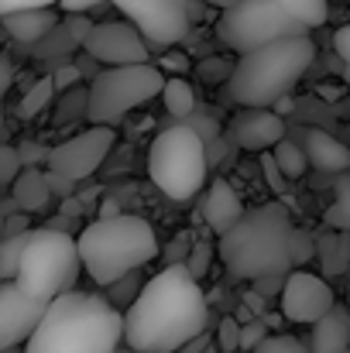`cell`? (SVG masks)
<instances>
[{
	"label": "cell",
	"instance_id": "1",
	"mask_svg": "<svg viewBox=\"0 0 350 353\" xmlns=\"http://www.w3.org/2000/svg\"><path fill=\"white\" fill-rule=\"evenodd\" d=\"M206 319L210 305L200 281L182 264H168L144 281L124 312V347L134 353H179L203 336Z\"/></svg>",
	"mask_w": 350,
	"mask_h": 353
},
{
	"label": "cell",
	"instance_id": "2",
	"mask_svg": "<svg viewBox=\"0 0 350 353\" xmlns=\"http://www.w3.org/2000/svg\"><path fill=\"white\" fill-rule=\"evenodd\" d=\"M120 343L124 312H117L104 295L69 292L48 305L21 353H117Z\"/></svg>",
	"mask_w": 350,
	"mask_h": 353
},
{
	"label": "cell",
	"instance_id": "3",
	"mask_svg": "<svg viewBox=\"0 0 350 353\" xmlns=\"http://www.w3.org/2000/svg\"><path fill=\"white\" fill-rule=\"evenodd\" d=\"M313 62H316L313 34H292L257 52L237 55L227 79L231 100L240 110H275V103L295 90V83L309 72Z\"/></svg>",
	"mask_w": 350,
	"mask_h": 353
},
{
	"label": "cell",
	"instance_id": "4",
	"mask_svg": "<svg viewBox=\"0 0 350 353\" xmlns=\"http://www.w3.org/2000/svg\"><path fill=\"white\" fill-rule=\"evenodd\" d=\"M292 234L295 223L282 203H264L247 210L240 223L220 236V261L233 278L261 281L285 274L292 268Z\"/></svg>",
	"mask_w": 350,
	"mask_h": 353
},
{
	"label": "cell",
	"instance_id": "5",
	"mask_svg": "<svg viewBox=\"0 0 350 353\" xmlns=\"http://www.w3.org/2000/svg\"><path fill=\"white\" fill-rule=\"evenodd\" d=\"M76 247H79L83 271L100 288L120 281L124 274L141 271L144 264L158 257V236L151 230V223L130 213L86 223L76 236Z\"/></svg>",
	"mask_w": 350,
	"mask_h": 353
},
{
	"label": "cell",
	"instance_id": "6",
	"mask_svg": "<svg viewBox=\"0 0 350 353\" xmlns=\"http://www.w3.org/2000/svg\"><path fill=\"white\" fill-rule=\"evenodd\" d=\"M148 175L172 203H193L210 175V151L189 123H168L155 134L148 151Z\"/></svg>",
	"mask_w": 350,
	"mask_h": 353
},
{
	"label": "cell",
	"instance_id": "7",
	"mask_svg": "<svg viewBox=\"0 0 350 353\" xmlns=\"http://www.w3.org/2000/svg\"><path fill=\"white\" fill-rule=\"evenodd\" d=\"M79 247L72 234H59L52 227H35L28 234V247L17 264L14 285L41 302H55L59 295L76 292L79 281Z\"/></svg>",
	"mask_w": 350,
	"mask_h": 353
},
{
	"label": "cell",
	"instance_id": "8",
	"mask_svg": "<svg viewBox=\"0 0 350 353\" xmlns=\"http://www.w3.org/2000/svg\"><path fill=\"white\" fill-rule=\"evenodd\" d=\"M165 76L158 65H124V69H100L90 79V107L86 120L93 127H117L134 107L162 97Z\"/></svg>",
	"mask_w": 350,
	"mask_h": 353
},
{
	"label": "cell",
	"instance_id": "9",
	"mask_svg": "<svg viewBox=\"0 0 350 353\" xmlns=\"http://www.w3.org/2000/svg\"><path fill=\"white\" fill-rule=\"evenodd\" d=\"M217 34L237 55H247V52H257L282 38L309 34V31L271 0H233L217 17Z\"/></svg>",
	"mask_w": 350,
	"mask_h": 353
},
{
	"label": "cell",
	"instance_id": "10",
	"mask_svg": "<svg viewBox=\"0 0 350 353\" xmlns=\"http://www.w3.org/2000/svg\"><path fill=\"white\" fill-rule=\"evenodd\" d=\"M155 52H172L193 31V0H110Z\"/></svg>",
	"mask_w": 350,
	"mask_h": 353
},
{
	"label": "cell",
	"instance_id": "11",
	"mask_svg": "<svg viewBox=\"0 0 350 353\" xmlns=\"http://www.w3.org/2000/svg\"><path fill=\"white\" fill-rule=\"evenodd\" d=\"M114 144H117L114 127H90V130L55 144L48 151L45 172H55V175H62V179L79 185V182H86V179H93L100 172V165L110 158Z\"/></svg>",
	"mask_w": 350,
	"mask_h": 353
},
{
	"label": "cell",
	"instance_id": "12",
	"mask_svg": "<svg viewBox=\"0 0 350 353\" xmlns=\"http://www.w3.org/2000/svg\"><path fill=\"white\" fill-rule=\"evenodd\" d=\"M83 52L93 62H104L107 69H124V65H148L151 62V48L148 41L137 34L134 24L127 21H104L93 24Z\"/></svg>",
	"mask_w": 350,
	"mask_h": 353
},
{
	"label": "cell",
	"instance_id": "13",
	"mask_svg": "<svg viewBox=\"0 0 350 353\" xmlns=\"http://www.w3.org/2000/svg\"><path fill=\"white\" fill-rule=\"evenodd\" d=\"M333 305H337V295H333L330 281H323L320 274H313V271H292V274H285V285H282V316L289 323L316 326Z\"/></svg>",
	"mask_w": 350,
	"mask_h": 353
},
{
	"label": "cell",
	"instance_id": "14",
	"mask_svg": "<svg viewBox=\"0 0 350 353\" xmlns=\"http://www.w3.org/2000/svg\"><path fill=\"white\" fill-rule=\"evenodd\" d=\"M48 305L52 302L24 295L14 281H0V353L21 350L35 336V330L45 319Z\"/></svg>",
	"mask_w": 350,
	"mask_h": 353
},
{
	"label": "cell",
	"instance_id": "15",
	"mask_svg": "<svg viewBox=\"0 0 350 353\" xmlns=\"http://www.w3.org/2000/svg\"><path fill=\"white\" fill-rule=\"evenodd\" d=\"M231 141L244 151L264 154L285 141V120L275 110H240L231 120Z\"/></svg>",
	"mask_w": 350,
	"mask_h": 353
},
{
	"label": "cell",
	"instance_id": "16",
	"mask_svg": "<svg viewBox=\"0 0 350 353\" xmlns=\"http://www.w3.org/2000/svg\"><path fill=\"white\" fill-rule=\"evenodd\" d=\"M299 148L306 154V165L316 172H330V175H347L350 172V148L333 137L330 130L320 127H306L299 137Z\"/></svg>",
	"mask_w": 350,
	"mask_h": 353
},
{
	"label": "cell",
	"instance_id": "17",
	"mask_svg": "<svg viewBox=\"0 0 350 353\" xmlns=\"http://www.w3.org/2000/svg\"><path fill=\"white\" fill-rule=\"evenodd\" d=\"M244 213H247V210H244V203H240V196L233 192L231 182H224V179L210 182V189H206V196H203V220H206V227H210L213 234L224 236L227 230H233Z\"/></svg>",
	"mask_w": 350,
	"mask_h": 353
},
{
	"label": "cell",
	"instance_id": "18",
	"mask_svg": "<svg viewBox=\"0 0 350 353\" xmlns=\"http://www.w3.org/2000/svg\"><path fill=\"white\" fill-rule=\"evenodd\" d=\"M350 347V309L333 305L309 336V353H347Z\"/></svg>",
	"mask_w": 350,
	"mask_h": 353
},
{
	"label": "cell",
	"instance_id": "19",
	"mask_svg": "<svg viewBox=\"0 0 350 353\" xmlns=\"http://www.w3.org/2000/svg\"><path fill=\"white\" fill-rule=\"evenodd\" d=\"M3 28H7V34H10L14 41L38 48V45L59 28V10H55V7H45V10H24V14L3 17Z\"/></svg>",
	"mask_w": 350,
	"mask_h": 353
},
{
	"label": "cell",
	"instance_id": "20",
	"mask_svg": "<svg viewBox=\"0 0 350 353\" xmlns=\"http://www.w3.org/2000/svg\"><path fill=\"white\" fill-rule=\"evenodd\" d=\"M10 199H14V210L24 213V216L48 210L52 192H48V182H45V168H24L10 185Z\"/></svg>",
	"mask_w": 350,
	"mask_h": 353
},
{
	"label": "cell",
	"instance_id": "21",
	"mask_svg": "<svg viewBox=\"0 0 350 353\" xmlns=\"http://www.w3.org/2000/svg\"><path fill=\"white\" fill-rule=\"evenodd\" d=\"M162 100H165L168 117H175V123L189 120L193 117V110H196V93H193V86H189L186 79H179V76H168V79H165V86H162Z\"/></svg>",
	"mask_w": 350,
	"mask_h": 353
},
{
	"label": "cell",
	"instance_id": "22",
	"mask_svg": "<svg viewBox=\"0 0 350 353\" xmlns=\"http://www.w3.org/2000/svg\"><path fill=\"white\" fill-rule=\"evenodd\" d=\"M323 223L330 230H337V234H350V172L347 175H337V182H333V203L327 206Z\"/></svg>",
	"mask_w": 350,
	"mask_h": 353
},
{
	"label": "cell",
	"instance_id": "23",
	"mask_svg": "<svg viewBox=\"0 0 350 353\" xmlns=\"http://www.w3.org/2000/svg\"><path fill=\"white\" fill-rule=\"evenodd\" d=\"M271 3H278L285 14H292L306 31L323 28L327 17H330V3H327V0H271Z\"/></svg>",
	"mask_w": 350,
	"mask_h": 353
},
{
	"label": "cell",
	"instance_id": "24",
	"mask_svg": "<svg viewBox=\"0 0 350 353\" xmlns=\"http://www.w3.org/2000/svg\"><path fill=\"white\" fill-rule=\"evenodd\" d=\"M316 254L323 257V268L330 274L344 271L350 264V234H327L316 240Z\"/></svg>",
	"mask_w": 350,
	"mask_h": 353
},
{
	"label": "cell",
	"instance_id": "25",
	"mask_svg": "<svg viewBox=\"0 0 350 353\" xmlns=\"http://www.w3.org/2000/svg\"><path fill=\"white\" fill-rule=\"evenodd\" d=\"M271 158H275V165H278V172L285 175V182L289 179H302L306 175V154H302V148H299V141H282V144H275L271 148Z\"/></svg>",
	"mask_w": 350,
	"mask_h": 353
},
{
	"label": "cell",
	"instance_id": "26",
	"mask_svg": "<svg viewBox=\"0 0 350 353\" xmlns=\"http://www.w3.org/2000/svg\"><path fill=\"white\" fill-rule=\"evenodd\" d=\"M59 93H55V86H52V76H45V79H38L28 93H24V100H21V107H17V114L24 120H35L52 100H55Z\"/></svg>",
	"mask_w": 350,
	"mask_h": 353
},
{
	"label": "cell",
	"instance_id": "27",
	"mask_svg": "<svg viewBox=\"0 0 350 353\" xmlns=\"http://www.w3.org/2000/svg\"><path fill=\"white\" fill-rule=\"evenodd\" d=\"M141 288H144V281H141V278H137V271H134V274H124V278L114 281V285H107V295H104V299L114 305L117 312H120V309L127 312V309L134 305V299L141 295Z\"/></svg>",
	"mask_w": 350,
	"mask_h": 353
},
{
	"label": "cell",
	"instance_id": "28",
	"mask_svg": "<svg viewBox=\"0 0 350 353\" xmlns=\"http://www.w3.org/2000/svg\"><path fill=\"white\" fill-rule=\"evenodd\" d=\"M86 107H90V90H86V86H76V90L62 93L59 110H55V123H72V120H83V117H86Z\"/></svg>",
	"mask_w": 350,
	"mask_h": 353
},
{
	"label": "cell",
	"instance_id": "29",
	"mask_svg": "<svg viewBox=\"0 0 350 353\" xmlns=\"http://www.w3.org/2000/svg\"><path fill=\"white\" fill-rule=\"evenodd\" d=\"M24 247H28V234L3 236L0 240V271H3V281H14L17 278V264H21Z\"/></svg>",
	"mask_w": 350,
	"mask_h": 353
},
{
	"label": "cell",
	"instance_id": "30",
	"mask_svg": "<svg viewBox=\"0 0 350 353\" xmlns=\"http://www.w3.org/2000/svg\"><path fill=\"white\" fill-rule=\"evenodd\" d=\"M17 158H21V168H45L48 165V144L41 141H17Z\"/></svg>",
	"mask_w": 350,
	"mask_h": 353
},
{
	"label": "cell",
	"instance_id": "31",
	"mask_svg": "<svg viewBox=\"0 0 350 353\" xmlns=\"http://www.w3.org/2000/svg\"><path fill=\"white\" fill-rule=\"evenodd\" d=\"M210 261H213V247H210L206 240H196L182 268H186V271H189V274H193V278L200 281V278H203V274L210 271Z\"/></svg>",
	"mask_w": 350,
	"mask_h": 353
},
{
	"label": "cell",
	"instance_id": "32",
	"mask_svg": "<svg viewBox=\"0 0 350 353\" xmlns=\"http://www.w3.org/2000/svg\"><path fill=\"white\" fill-rule=\"evenodd\" d=\"M21 172H24V168H21L17 148H14V144H0V189H10Z\"/></svg>",
	"mask_w": 350,
	"mask_h": 353
},
{
	"label": "cell",
	"instance_id": "33",
	"mask_svg": "<svg viewBox=\"0 0 350 353\" xmlns=\"http://www.w3.org/2000/svg\"><path fill=\"white\" fill-rule=\"evenodd\" d=\"M268 336H271V333H268V326H264L261 319H247V323H240V350L244 353H254Z\"/></svg>",
	"mask_w": 350,
	"mask_h": 353
},
{
	"label": "cell",
	"instance_id": "34",
	"mask_svg": "<svg viewBox=\"0 0 350 353\" xmlns=\"http://www.w3.org/2000/svg\"><path fill=\"white\" fill-rule=\"evenodd\" d=\"M254 353H309V347H306L302 340H295V336L275 333V336H268Z\"/></svg>",
	"mask_w": 350,
	"mask_h": 353
},
{
	"label": "cell",
	"instance_id": "35",
	"mask_svg": "<svg viewBox=\"0 0 350 353\" xmlns=\"http://www.w3.org/2000/svg\"><path fill=\"white\" fill-rule=\"evenodd\" d=\"M196 72H200V79H206V83H220V79H231L233 72V59H206V62H200L196 65Z\"/></svg>",
	"mask_w": 350,
	"mask_h": 353
},
{
	"label": "cell",
	"instance_id": "36",
	"mask_svg": "<svg viewBox=\"0 0 350 353\" xmlns=\"http://www.w3.org/2000/svg\"><path fill=\"white\" fill-rule=\"evenodd\" d=\"M79 83H83V72H79L76 62H62V65L52 72V86H55V93H69V90H76Z\"/></svg>",
	"mask_w": 350,
	"mask_h": 353
},
{
	"label": "cell",
	"instance_id": "37",
	"mask_svg": "<svg viewBox=\"0 0 350 353\" xmlns=\"http://www.w3.org/2000/svg\"><path fill=\"white\" fill-rule=\"evenodd\" d=\"M217 347L220 353H237L240 350V323L227 316V319H220V330H217Z\"/></svg>",
	"mask_w": 350,
	"mask_h": 353
},
{
	"label": "cell",
	"instance_id": "38",
	"mask_svg": "<svg viewBox=\"0 0 350 353\" xmlns=\"http://www.w3.org/2000/svg\"><path fill=\"white\" fill-rule=\"evenodd\" d=\"M45 7H59V0H0V21L24 10H45Z\"/></svg>",
	"mask_w": 350,
	"mask_h": 353
},
{
	"label": "cell",
	"instance_id": "39",
	"mask_svg": "<svg viewBox=\"0 0 350 353\" xmlns=\"http://www.w3.org/2000/svg\"><path fill=\"white\" fill-rule=\"evenodd\" d=\"M313 254H316V240L306 230H295L292 234V264H306Z\"/></svg>",
	"mask_w": 350,
	"mask_h": 353
},
{
	"label": "cell",
	"instance_id": "40",
	"mask_svg": "<svg viewBox=\"0 0 350 353\" xmlns=\"http://www.w3.org/2000/svg\"><path fill=\"white\" fill-rule=\"evenodd\" d=\"M193 243H196V236L186 230V234H179L175 240H172V243H168V247H165V257H168L172 264H186V257H189Z\"/></svg>",
	"mask_w": 350,
	"mask_h": 353
},
{
	"label": "cell",
	"instance_id": "41",
	"mask_svg": "<svg viewBox=\"0 0 350 353\" xmlns=\"http://www.w3.org/2000/svg\"><path fill=\"white\" fill-rule=\"evenodd\" d=\"M261 168H264V182H268V189H271V192H285V175L278 172V165H275L271 151H264V154H261Z\"/></svg>",
	"mask_w": 350,
	"mask_h": 353
},
{
	"label": "cell",
	"instance_id": "42",
	"mask_svg": "<svg viewBox=\"0 0 350 353\" xmlns=\"http://www.w3.org/2000/svg\"><path fill=\"white\" fill-rule=\"evenodd\" d=\"M107 0H59V10L66 14V17H86L90 10H97V7H104Z\"/></svg>",
	"mask_w": 350,
	"mask_h": 353
},
{
	"label": "cell",
	"instance_id": "43",
	"mask_svg": "<svg viewBox=\"0 0 350 353\" xmlns=\"http://www.w3.org/2000/svg\"><path fill=\"white\" fill-rule=\"evenodd\" d=\"M45 182H48V192L55 199H72L76 196V182H69V179H62L55 172H45Z\"/></svg>",
	"mask_w": 350,
	"mask_h": 353
},
{
	"label": "cell",
	"instance_id": "44",
	"mask_svg": "<svg viewBox=\"0 0 350 353\" xmlns=\"http://www.w3.org/2000/svg\"><path fill=\"white\" fill-rule=\"evenodd\" d=\"M189 65H193V62H189L179 48H172V52H162V65H158V69H168L172 76H179V79H182V72H186Z\"/></svg>",
	"mask_w": 350,
	"mask_h": 353
},
{
	"label": "cell",
	"instance_id": "45",
	"mask_svg": "<svg viewBox=\"0 0 350 353\" xmlns=\"http://www.w3.org/2000/svg\"><path fill=\"white\" fill-rule=\"evenodd\" d=\"M21 234H31V223H28V216L24 213H10L7 220H3V236H21Z\"/></svg>",
	"mask_w": 350,
	"mask_h": 353
},
{
	"label": "cell",
	"instance_id": "46",
	"mask_svg": "<svg viewBox=\"0 0 350 353\" xmlns=\"http://www.w3.org/2000/svg\"><path fill=\"white\" fill-rule=\"evenodd\" d=\"M333 48H337V55L344 59V65H350V24H344V28L333 34Z\"/></svg>",
	"mask_w": 350,
	"mask_h": 353
},
{
	"label": "cell",
	"instance_id": "47",
	"mask_svg": "<svg viewBox=\"0 0 350 353\" xmlns=\"http://www.w3.org/2000/svg\"><path fill=\"white\" fill-rule=\"evenodd\" d=\"M10 83H14V65H10L7 55H0V100H3V93L10 90Z\"/></svg>",
	"mask_w": 350,
	"mask_h": 353
},
{
	"label": "cell",
	"instance_id": "48",
	"mask_svg": "<svg viewBox=\"0 0 350 353\" xmlns=\"http://www.w3.org/2000/svg\"><path fill=\"white\" fill-rule=\"evenodd\" d=\"M257 285V292L261 295H271V292H278L282 285H285V274H275V278H261V281H254Z\"/></svg>",
	"mask_w": 350,
	"mask_h": 353
},
{
	"label": "cell",
	"instance_id": "49",
	"mask_svg": "<svg viewBox=\"0 0 350 353\" xmlns=\"http://www.w3.org/2000/svg\"><path fill=\"white\" fill-rule=\"evenodd\" d=\"M114 216H120L117 199H104V203H100V216H97V220H114Z\"/></svg>",
	"mask_w": 350,
	"mask_h": 353
},
{
	"label": "cell",
	"instance_id": "50",
	"mask_svg": "<svg viewBox=\"0 0 350 353\" xmlns=\"http://www.w3.org/2000/svg\"><path fill=\"white\" fill-rule=\"evenodd\" d=\"M203 3H210V7H220V10H227L233 0H203Z\"/></svg>",
	"mask_w": 350,
	"mask_h": 353
},
{
	"label": "cell",
	"instance_id": "51",
	"mask_svg": "<svg viewBox=\"0 0 350 353\" xmlns=\"http://www.w3.org/2000/svg\"><path fill=\"white\" fill-rule=\"evenodd\" d=\"M7 216H10V213H3V210H0V240H3V220H7Z\"/></svg>",
	"mask_w": 350,
	"mask_h": 353
},
{
	"label": "cell",
	"instance_id": "52",
	"mask_svg": "<svg viewBox=\"0 0 350 353\" xmlns=\"http://www.w3.org/2000/svg\"><path fill=\"white\" fill-rule=\"evenodd\" d=\"M344 79H347V83H350V65H344Z\"/></svg>",
	"mask_w": 350,
	"mask_h": 353
},
{
	"label": "cell",
	"instance_id": "53",
	"mask_svg": "<svg viewBox=\"0 0 350 353\" xmlns=\"http://www.w3.org/2000/svg\"><path fill=\"white\" fill-rule=\"evenodd\" d=\"M0 127H3V100H0Z\"/></svg>",
	"mask_w": 350,
	"mask_h": 353
},
{
	"label": "cell",
	"instance_id": "54",
	"mask_svg": "<svg viewBox=\"0 0 350 353\" xmlns=\"http://www.w3.org/2000/svg\"><path fill=\"white\" fill-rule=\"evenodd\" d=\"M347 309H350V288H347Z\"/></svg>",
	"mask_w": 350,
	"mask_h": 353
},
{
	"label": "cell",
	"instance_id": "55",
	"mask_svg": "<svg viewBox=\"0 0 350 353\" xmlns=\"http://www.w3.org/2000/svg\"><path fill=\"white\" fill-rule=\"evenodd\" d=\"M0 281H3V271H0Z\"/></svg>",
	"mask_w": 350,
	"mask_h": 353
}]
</instances>
